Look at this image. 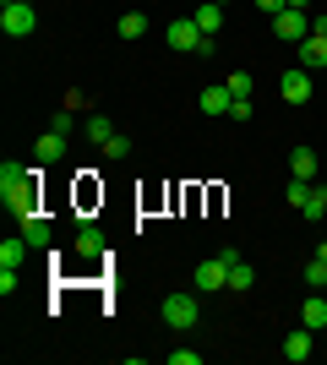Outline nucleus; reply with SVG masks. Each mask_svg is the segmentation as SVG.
Here are the masks:
<instances>
[{
	"label": "nucleus",
	"instance_id": "nucleus-1",
	"mask_svg": "<svg viewBox=\"0 0 327 365\" xmlns=\"http://www.w3.org/2000/svg\"><path fill=\"white\" fill-rule=\"evenodd\" d=\"M38 175H44V164H0V202L11 207V218H22V213H33L38 207Z\"/></svg>",
	"mask_w": 327,
	"mask_h": 365
},
{
	"label": "nucleus",
	"instance_id": "nucleus-2",
	"mask_svg": "<svg viewBox=\"0 0 327 365\" xmlns=\"http://www.w3.org/2000/svg\"><path fill=\"white\" fill-rule=\"evenodd\" d=\"M164 44L180 49V55H213L218 38H207V33L197 28V16H175L170 28H164Z\"/></svg>",
	"mask_w": 327,
	"mask_h": 365
},
{
	"label": "nucleus",
	"instance_id": "nucleus-3",
	"mask_svg": "<svg viewBox=\"0 0 327 365\" xmlns=\"http://www.w3.org/2000/svg\"><path fill=\"white\" fill-rule=\"evenodd\" d=\"M240 257V251H218V257L197 262V273H191V284H197V294H218L229 289V262Z\"/></svg>",
	"mask_w": 327,
	"mask_h": 365
},
{
	"label": "nucleus",
	"instance_id": "nucleus-4",
	"mask_svg": "<svg viewBox=\"0 0 327 365\" xmlns=\"http://www.w3.org/2000/svg\"><path fill=\"white\" fill-rule=\"evenodd\" d=\"M158 317H164V327H175V333H186V327H197V317H202V305L191 300V294H164V305H158Z\"/></svg>",
	"mask_w": 327,
	"mask_h": 365
},
{
	"label": "nucleus",
	"instance_id": "nucleus-5",
	"mask_svg": "<svg viewBox=\"0 0 327 365\" xmlns=\"http://www.w3.org/2000/svg\"><path fill=\"white\" fill-rule=\"evenodd\" d=\"M33 28H38V11H33V6H22V0H6V6H0V33H6V38H28Z\"/></svg>",
	"mask_w": 327,
	"mask_h": 365
},
{
	"label": "nucleus",
	"instance_id": "nucleus-6",
	"mask_svg": "<svg viewBox=\"0 0 327 365\" xmlns=\"http://www.w3.org/2000/svg\"><path fill=\"white\" fill-rule=\"evenodd\" d=\"M311 71H306V66H289V71L279 76V93H284V104H306V98H311Z\"/></svg>",
	"mask_w": 327,
	"mask_h": 365
},
{
	"label": "nucleus",
	"instance_id": "nucleus-7",
	"mask_svg": "<svg viewBox=\"0 0 327 365\" xmlns=\"http://www.w3.org/2000/svg\"><path fill=\"white\" fill-rule=\"evenodd\" d=\"M273 33H279L284 44H300V38L311 33V11H295V6H289V11H279V16H273Z\"/></svg>",
	"mask_w": 327,
	"mask_h": 365
},
{
	"label": "nucleus",
	"instance_id": "nucleus-8",
	"mask_svg": "<svg viewBox=\"0 0 327 365\" xmlns=\"http://www.w3.org/2000/svg\"><path fill=\"white\" fill-rule=\"evenodd\" d=\"M295 66H306L311 76L327 66V38H322V33H306V38L295 44Z\"/></svg>",
	"mask_w": 327,
	"mask_h": 365
},
{
	"label": "nucleus",
	"instance_id": "nucleus-9",
	"mask_svg": "<svg viewBox=\"0 0 327 365\" xmlns=\"http://www.w3.org/2000/svg\"><path fill=\"white\" fill-rule=\"evenodd\" d=\"M66 148H71V131H55V125H49L44 137L33 142V164H55V158H66Z\"/></svg>",
	"mask_w": 327,
	"mask_h": 365
},
{
	"label": "nucleus",
	"instance_id": "nucleus-10",
	"mask_svg": "<svg viewBox=\"0 0 327 365\" xmlns=\"http://www.w3.org/2000/svg\"><path fill=\"white\" fill-rule=\"evenodd\" d=\"M300 327H311V333H327V289H311V300L300 305Z\"/></svg>",
	"mask_w": 327,
	"mask_h": 365
},
{
	"label": "nucleus",
	"instance_id": "nucleus-11",
	"mask_svg": "<svg viewBox=\"0 0 327 365\" xmlns=\"http://www.w3.org/2000/svg\"><path fill=\"white\" fill-rule=\"evenodd\" d=\"M311 349H316V333H311V327H295V333H289V338H284V360H311Z\"/></svg>",
	"mask_w": 327,
	"mask_h": 365
},
{
	"label": "nucleus",
	"instance_id": "nucleus-12",
	"mask_svg": "<svg viewBox=\"0 0 327 365\" xmlns=\"http://www.w3.org/2000/svg\"><path fill=\"white\" fill-rule=\"evenodd\" d=\"M197 28L207 33V38H218V33H224V6H218V0H197Z\"/></svg>",
	"mask_w": 327,
	"mask_h": 365
},
{
	"label": "nucleus",
	"instance_id": "nucleus-13",
	"mask_svg": "<svg viewBox=\"0 0 327 365\" xmlns=\"http://www.w3.org/2000/svg\"><path fill=\"white\" fill-rule=\"evenodd\" d=\"M197 104H202V115H229V109H234L229 82H218V88H202V98H197Z\"/></svg>",
	"mask_w": 327,
	"mask_h": 365
},
{
	"label": "nucleus",
	"instance_id": "nucleus-14",
	"mask_svg": "<svg viewBox=\"0 0 327 365\" xmlns=\"http://www.w3.org/2000/svg\"><path fill=\"white\" fill-rule=\"evenodd\" d=\"M289 175L295 180H316V148H306V142L289 148Z\"/></svg>",
	"mask_w": 327,
	"mask_h": 365
},
{
	"label": "nucleus",
	"instance_id": "nucleus-15",
	"mask_svg": "<svg viewBox=\"0 0 327 365\" xmlns=\"http://www.w3.org/2000/svg\"><path fill=\"white\" fill-rule=\"evenodd\" d=\"M82 137L93 142V148H104V142L115 137V120H109L104 109H93V115H88V125H82Z\"/></svg>",
	"mask_w": 327,
	"mask_h": 365
},
{
	"label": "nucleus",
	"instance_id": "nucleus-16",
	"mask_svg": "<svg viewBox=\"0 0 327 365\" xmlns=\"http://www.w3.org/2000/svg\"><path fill=\"white\" fill-rule=\"evenodd\" d=\"M16 224H22V235H28V245H49V218L38 213V207H33V213H22V218H16Z\"/></svg>",
	"mask_w": 327,
	"mask_h": 365
},
{
	"label": "nucleus",
	"instance_id": "nucleus-17",
	"mask_svg": "<svg viewBox=\"0 0 327 365\" xmlns=\"http://www.w3.org/2000/svg\"><path fill=\"white\" fill-rule=\"evenodd\" d=\"M28 262V235H6L0 240V267H22Z\"/></svg>",
	"mask_w": 327,
	"mask_h": 365
},
{
	"label": "nucleus",
	"instance_id": "nucleus-18",
	"mask_svg": "<svg viewBox=\"0 0 327 365\" xmlns=\"http://www.w3.org/2000/svg\"><path fill=\"white\" fill-rule=\"evenodd\" d=\"M77 257H82V262L104 257V235H98V229H88V224L77 229Z\"/></svg>",
	"mask_w": 327,
	"mask_h": 365
},
{
	"label": "nucleus",
	"instance_id": "nucleus-19",
	"mask_svg": "<svg viewBox=\"0 0 327 365\" xmlns=\"http://www.w3.org/2000/svg\"><path fill=\"white\" fill-rule=\"evenodd\" d=\"M229 289H234V294L256 289V267H251V262H240V257L229 262Z\"/></svg>",
	"mask_w": 327,
	"mask_h": 365
},
{
	"label": "nucleus",
	"instance_id": "nucleus-20",
	"mask_svg": "<svg viewBox=\"0 0 327 365\" xmlns=\"http://www.w3.org/2000/svg\"><path fill=\"white\" fill-rule=\"evenodd\" d=\"M311 185H316V180H295V175H289V191H284V202H289V207L300 213V207L311 202Z\"/></svg>",
	"mask_w": 327,
	"mask_h": 365
},
{
	"label": "nucleus",
	"instance_id": "nucleus-21",
	"mask_svg": "<svg viewBox=\"0 0 327 365\" xmlns=\"http://www.w3.org/2000/svg\"><path fill=\"white\" fill-rule=\"evenodd\" d=\"M115 33H120V38H142V33H147V16H142V11H125L120 22H115Z\"/></svg>",
	"mask_w": 327,
	"mask_h": 365
},
{
	"label": "nucleus",
	"instance_id": "nucleus-22",
	"mask_svg": "<svg viewBox=\"0 0 327 365\" xmlns=\"http://www.w3.org/2000/svg\"><path fill=\"white\" fill-rule=\"evenodd\" d=\"M300 213L311 218V224H316V218H322V213H327V185H322V180H316V185H311V202H306V207H300Z\"/></svg>",
	"mask_w": 327,
	"mask_h": 365
},
{
	"label": "nucleus",
	"instance_id": "nucleus-23",
	"mask_svg": "<svg viewBox=\"0 0 327 365\" xmlns=\"http://www.w3.org/2000/svg\"><path fill=\"white\" fill-rule=\"evenodd\" d=\"M306 284H311V289H327V257L306 262Z\"/></svg>",
	"mask_w": 327,
	"mask_h": 365
},
{
	"label": "nucleus",
	"instance_id": "nucleus-24",
	"mask_svg": "<svg viewBox=\"0 0 327 365\" xmlns=\"http://www.w3.org/2000/svg\"><path fill=\"white\" fill-rule=\"evenodd\" d=\"M104 158H131V137H120V131H115V137L104 142Z\"/></svg>",
	"mask_w": 327,
	"mask_h": 365
},
{
	"label": "nucleus",
	"instance_id": "nucleus-25",
	"mask_svg": "<svg viewBox=\"0 0 327 365\" xmlns=\"http://www.w3.org/2000/svg\"><path fill=\"white\" fill-rule=\"evenodd\" d=\"M251 88H256V82H251V71H234V76H229V93H234V98H251Z\"/></svg>",
	"mask_w": 327,
	"mask_h": 365
},
{
	"label": "nucleus",
	"instance_id": "nucleus-26",
	"mask_svg": "<svg viewBox=\"0 0 327 365\" xmlns=\"http://www.w3.org/2000/svg\"><path fill=\"white\" fill-rule=\"evenodd\" d=\"M170 365H202V354L197 349H170Z\"/></svg>",
	"mask_w": 327,
	"mask_h": 365
},
{
	"label": "nucleus",
	"instance_id": "nucleus-27",
	"mask_svg": "<svg viewBox=\"0 0 327 365\" xmlns=\"http://www.w3.org/2000/svg\"><path fill=\"white\" fill-rule=\"evenodd\" d=\"M251 115H256V109H251V98H234V109H229V120H240V125H246Z\"/></svg>",
	"mask_w": 327,
	"mask_h": 365
},
{
	"label": "nucleus",
	"instance_id": "nucleus-28",
	"mask_svg": "<svg viewBox=\"0 0 327 365\" xmlns=\"http://www.w3.org/2000/svg\"><path fill=\"white\" fill-rule=\"evenodd\" d=\"M11 289H16V267H0V294L11 300Z\"/></svg>",
	"mask_w": 327,
	"mask_h": 365
},
{
	"label": "nucleus",
	"instance_id": "nucleus-29",
	"mask_svg": "<svg viewBox=\"0 0 327 365\" xmlns=\"http://www.w3.org/2000/svg\"><path fill=\"white\" fill-rule=\"evenodd\" d=\"M256 11H267V16H279V11H289V0H256Z\"/></svg>",
	"mask_w": 327,
	"mask_h": 365
},
{
	"label": "nucleus",
	"instance_id": "nucleus-30",
	"mask_svg": "<svg viewBox=\"0 0 327 365\" xmlns=\"http://www.w3.org/2000/svg\"><path fill=\"white\" fill-rule=\"evenodd\" d=\"M311 33H322V38H327V11H311Z\"/></svg>",
	"mask_w": 327,
	"mask_h": 365
},
{
	"label": "nucleus",
	"instance_id": "nucleus-31",
	"mask_svg": "<svg viewBox=\"0 0 327 365\" xmlns=\"http://www.w3.org/2000/svg\"><path fill=\"white\" fill-rule=\"evenodd\" d=\"M289 6H295V11H311V6H316V0H289Z\"/></svg>",
	"mask_w": 327,
	"mask_h": 365
},
{
	"label": "nucleus",
	"instance_id": "nucleus-32",
	"mask_svg": "<svg viewBox=\"0 0 327 365\" xmlns=\"http://www.w3.org/2000/svg\"><path fill=\"white\" fill-rule=\"evenodd\" d=\"M22 6H33V0H22Z\"/></svg>",
	"mask_w": 327,
	"mask_h": 365
},
{
	"label": "nucleus",
	"instance_id": "nucleus-33",
	"mask_svg": "<svg viewBox=\"0 0 327 365\" xmlns=\"http://www.w3.org/2000/svg\"><path fill=\"white\" fill-rule=\"evenodd\" d=\"M218 6H224V0H218Z\"/></svg>",
	"mask_w": 327,
	"mask_h": 365
}]
</instances>
